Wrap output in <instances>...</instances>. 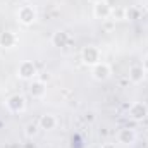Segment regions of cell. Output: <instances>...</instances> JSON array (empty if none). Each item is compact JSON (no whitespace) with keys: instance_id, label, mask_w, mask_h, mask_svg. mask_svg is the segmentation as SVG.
<instances>
[{"instance_id":"cell-1","label":"cell","mask_w":148,"mask_h":148,"mask_svg":"<svg viewBox=\"0 0 148 148\" xmlns=\"http://www.w3.org/2000/svg\"><path fill=\"white\" fill-rule=\"evenodd\" d=\"M17 21L21 24H24V26L33 24L36 21V10H35V7H31V5L19 7V10H17Z\"/></svg>"},{"instance_id":"cell-2","label":"cell","mask_w":148,"mask_h":148,"mask_svg":"<svg viewBox=\"0 0 148 148\" xmlns=\"http://www.w3.org/2000/svg\"><path fill=\"white\" fill-rule=\"evenodd\" d=\"M110 74H112V69L107 62H98V64H95L93 69H91L93 79H95V81H100V83H102V81H107V79L110 77Z\"/></svg>"},{"instance_id":"cell-3","label":"cell","mask_w":148,"mask_h":148,"mask_svg":"<svg viewBox=\"0 0 148 148\" xmlns=\"http://www.w3.org/2000/svg\"><path fill=\"white\" fill-rule=\"evenodd\" d=\"M129 117H131L133 121H136V122L147 119L148 117L147 103H143V102H134V103H131V105H129Z\"/></svg>"},{"instance_id":"cell-4","label":"cell","mask_w":148,"mask_h":148,"mask_svg":"<svg viewBox=\"0 0 148 148\" xmlns=\"http://www.w3.org/2000/svg\"><path fill=\"white\" fill-rule=\"evenodd\" d=\"M81 57H83V62L86 66H95V64L100 62V50L97 47H93V45H88V47L83 48Z\"/></svg>"},{"instance_id":"cell-5","label":"cell","mask_w":148,"mask_h":148,"mask_svg":"<svg viewBox=\"0 0 148 148\" xmlns=\"http://www.w3.org/2000/svg\"><path fill=\"white\" fill-rule=\"evenodd\" d=\"M17 76L21 79H35L36 76V66L31 60H23L17 67Z\"/></svg>"},{"instance_id":"cell-6","label":"cell","mask_w":148,"mask_h":148,"mask_svg":"<svg viewBox=\"0 0 148 148\" xmlns=\"http://www.w3.org/2000/svg\"><path fill=\"white\" fill-rule=\"evenodd\" d=\"M5 105H7V109H9L10 112L19 114V112H23L24 109H26V100H24L23 95H12V97L7 98Z\"/></svg>"},{"instance_id":"cell-7","label":"cell","mask_w":148,"mask_h":148,"mask_svg":"<svg viewBox=\"0 0 148 148\" xmlns=\"http://www.w3.org/2000/svg\"><path fill=\"white\" fill-rule=\"evenodd\" d=\"M93 16L98 19H107L112 16V7L107 0H100L97 3H93Z\"/></svg>"},{"instance_id":"cell-8","label":"cell","mask_w":148,"mask_h":148,"mask_svg":"<svg viewBox=\"0 0 148 148\" xmlns=\"http://www.w3.org/2000/svg\"><path fill=\"white\" fill-rule=\"evenodd\" d=\"M129 81L131 83H134V84H138V83H141L143 79H145V76H147V71L143 69V66L141 64H133L131 67H129Z\"/></svg>"},{"instance_id":"cell-9","label":"cell","mask_w":148,"mask_h":148,"mask_svg":"<svg viewBox=\"0 0 148 148\" xmlns=\"http://www.w3.org/2000/svg\"><path fill=\"white\" fill-rule=\"evenodd\" d=\"M117 140H119V143H122V145H133V143L136 141V133H134V129H131V127H122V129H119V133H117Z\"/></svg>"},{"instance_id":"cell-10","label":"cell","mask_w":148,"mask_h":148,"mask_svg":"<svg viewBox=\"0 0 148 148\" xmlns=\"http://www.w3.org/2000/svg\"><path fill=\"white\" fill-rule=\"evenodd\" d=\"M45 93H47L45 83L40 81V79H33V83L29 84V95H31L33 98H41Z\"/></svg>"},{"instance_id":"cell-11","label":"cell","mask_w":148,"mask_h":148,"mask_svg":"<svg viewBox=\"0 0 148 148\" xmlns=\"http://www.w3.org/2000/svg\"><path fill=\"white\" fill-rule=\"evenodd\" d=\"M38 126H40V129L52 131V129H55V126H57V119H55V115H52V114H45V115L40 117Z\"/></svg>"},{"instance_id":"cell-12","label":"cell","mask_w":148,"mask_h":148,"mask_svg":"<svg viewBox=\"0 0 148 148\" xmlns=\"http://www.w3.org/2000/svg\"><path fill=\"white\" fill-rule=\"evenodd\" d=\"M69 41H71V36H69V33H66V31H57V33L52 35V43H53V47H66Z\"/></svg>"},{"instance_id":"cell-13","label":"cell","mask_w":148,"mask_h":148,"mask_svg":"<svg viewBox=\"0 0 148 148\" xmlns=\"http://www.w3.org/2000/svg\"><path fill=\"white\" fill-rule=\"evenodd\" d=\"M14 43H16V35L14 33H10V31L0 33V47L2 48H10V47H14Z\"/></svg>"},{"instance_id":"cell-14","label":"cell","mask_w":148,"mask_h":148,"mask_svg":"<svg viewBox=\"0 0 148 148\" xmlns=\"http://www.w3.org/2000/svg\"><path fill=\"white\" fill-rule=\"evenodd\" d=\"M140 17V9L138 7H129L124 10V19H129V21H134Z\"/></svg>"},{"instance_id":"cell-15","label":"cell","mask_w":148,"mask_h":148,"mask_svg":"<svg viewBox=\"0 0 148 148\" xmlns=\"http://www.w3.org/2000/svg\"><path fill=\"white\" fill-rule=\"evenodd\" d=\"M38 127H40V126L35 124V122L26 124V131H24V133H26V136H29V138H31V136H35V134L38 133Z\"/></svg>"},{"instance_id":"cell-16","label":"cell","mask_w":148,"mask_h":148,"mask_svg":"<svg viewBox=\"0 0 148 148\" xmlns=\"http://www.w3.org/2000/svg\"><path fill=\"white\" fill-rule=\"evenodd\" d=\"M141 66H143V69H145V71L148 73V53L145 55V57H143V62H141Z\"/></svg>"},{"instance_id":"cell-17","label":"cell","mask_w":148,"mask_h":148,"mask_svg":"<svg viewBox=\"0 0 148 148\" xmlns=\"http://www.w3.org/2000/svg\"><path fill=\"white\" fill-rule=\"evenodd\" d=\"M102 148H115V145H114V143H103Z\"/></svg>"},{"instance_id":"cell-18","label":"cell","mask_w":148,"mask_h":148,"mask_svg":"<svg viewBox=\"0 0 148 148\" xmlns=\"http://www.w3.org/2000/svg\"><path fill=\"white\" fill-rule=\"evenodd\" d=\"M145 10H147V12H148V0H147V2H145Z\"/></svg>"},{"instance_id":"cell-19","label":"cell","mask_w":148,"mask_h":148,"mask_svg":"<svg viewBox=\"0 0 148 148\" xmlns=\"http://www.w3.org/2000/svg\"><path fill=\"white\" fill-rule=\"evenodd\" d=\"M90 2H91V3H97V2H100V0H90Z\"/></svg>"},{"instance_id":"cell-20","label":"cell","mask_w":148,"mask_h":148,"mask_svg":"<svg viewBox=\"0 0 148 148\" xmlns=\"http://www.w3.org/2000/svg\"><path fill=\"white\" fill-rule=\"evenodd\" d=\"M147 138H148V129H147Z\"/></svg>"},{"instance_id":"cell-21","label":"cell","mask_w":148,"mask_h":148,"mask_svg":"<svg viewBox=\"0 0 148 148\" xmlns=\"http://www.w3.org/2000/svg\"><path fill=\"white\" fill-rule=\"evenodd\" d=\"M0 50H2V47H0Z\"/></svg>"}]
</instances>
